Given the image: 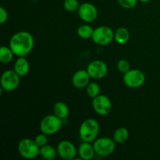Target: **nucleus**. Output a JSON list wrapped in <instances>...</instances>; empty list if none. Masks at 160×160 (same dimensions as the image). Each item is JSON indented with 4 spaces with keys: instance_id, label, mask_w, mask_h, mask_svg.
<instances>
[{
    "instance_id": "nucleus-12",
    "label": "nucleus",
    "mask_w": 160,
    "mask_h": 160,
    "mask_svg": "<svg viewBox=\"0 0 160 160\" xmlns=\"http://www.w3.org/2000/svg\"><path fill=\"white\" fill-rule=\"evenodd\" d=\"M57 153L59 157L65 160H72L75 159L78 153L75 145L71 142L67 140L61 141L57 145Z\"/></svg>"
},
{
    "instance_id": "nucleus-28",
    "label": "nucleus",
    "mask_w": 160,
    "mask_h": 160,
    "mask_svg": "<svg viewBox=\"0 0 160 160\" xmlns=\"http://www.w3.org/2000/svg\"><path fill=\"white\" fill-rule=\"evenodd\" d=\"M140 2H144V3H146V2H148L149 1H151V0H139Z\"/></svg>"
},
{
    "instance_id": "nucleus-20",
    "label": "nucleus",
    "mask_w": 160,
    "mask_h": 160,
    "mask_svg": "<svg viewBox=\"0 0 160 160\" xmlns=\"http://www.w3.org/2000/svg\"><path fill=\"white\" fill-rule=\"evenodd\" d=\"M14 53L10 47L2 46L0 49V61L2 63H9L13 59Z\"/></svg>"
},
{
    "instance_id": "nucleus-19",
    "label": "nucleus",
    "mask_w": 160,
    "mask_h": 160,
    "mask_svg": "<svg viewBox=\"0 0 160 160\" xmlns=\"http://www.w3.org/2000/svg\"><path fill=\"white\" fill-rule=\"evenodd\" d=\"M129 138V131L126 128H119L114 132L113 140L117 144H123Z\"/></svg>"
},
{
    "instance_id": "nucleus-22",
    "label": "nucleus",
    "mask_w": 160,
    "mask_h": 160,
    "mask_svg": "<svg viewBox=\"0 0 160 160\" xmlns=\"http://www.w3.org/2000/svg\"><path fill=\"white\" fill-rule=\"evenodd\" d=\"M86 92L87 95L90 98H94L98 95H100V87L97 83L92 82L89 83L88 86L86 87Z\"/></svg>"
},
{
    "instance_id": "nucleus-4",
    "label": "nucleus",
    "mask_w": 160,
    "mask_h": 160,
    "mask_svg": "<svg viewBox=\"0 0 160 160\" xmlns=\"http://www.w3.org/2000/svg\"><path fill=\"white\" fill-rule=\"evenodd\" d=\"M62 120L55 114L45 116L40 122L41 131L47 135H52L62 128Z\"/></svg>"
},
{
    "instance_id": "nucleus-5",
    "label": "nucleus",
    "mask_w": 160,
    "mask_h": 160,
    "mask_svg": "<svg viewBox=\"0 0 160 160\" xmlns=\"http://www.w3.org/2000/svg\"><path fill=\"white\" fill-rule=\"evenodd\" d=\"M93 147L95 153L98 156H108L115 151L116 142L110 138L102 137L94 141Z\"/></svg>"
},
{
    "instance_id": "nucleus-24",
    "label": "nucleus",
    "mask_w": 160,
    "mask_h": 160,
    "mask_svg": "<svg viewBox=\"0 0 160 160\" xmlns=\"http://www.w3.org/2000/svg\"><path fill=\"white\" fill-rule=\"evenodd\" d=\"M117 69H118L119 71L121 72V73H127L128 70H131L130 62H128V60H126V59H120V60H119V62H117Z\"/></svg>"
},
{
    "instance_id": "nucleus-21",
    "label": "nucleus",
    "mask_w": 160,
    "mask_h": 160,
    "mask_svg": "<svg viewBox=\"0 0 160 160\" xmlns=\"http://www.w3.org/2000/svg\"><path fill=\"white\" fill-rule=\"evenodd\" d=\"M94 29L88 24H83L78 29V34L83 39L92 38L93 35Z\"/></svg>"
},
{
    "instance_id": "nucleus-1",
    "label": "nucleus",
    "mask_w": 160,
    "mask_h": 160,
    "mask_svg": "<svg viewBox=\"0 0 160 160\" xmlns=\"http://www.w3.org/2000/svg\"><path fill=\"white\" fill-rule=\"evenodd\" d=\"M34 40L33 35L28 31L17 32L9 40V47L14 55L18 57H25L34 48Z\"/></svg>"
},
{
    "instance_id": "nucleus-15",
    "label": "nucleus",
    "mask_w": 160,
    "mask_h": 160,
    "mask_svg": "<svg viewBox=\"0 0 160 160\" xmlns=\"http://www.w3.org/2000/svg\"><path fill=\"white\" fill-rule=\"evenodd\" d=\"M13 70L20 77L27 75L29 72L30 65L25 57H19L14 63Z\"/></svg>"
},
{
    "instance_id": "nucleus-9",
    "label": "nucleus",
    "mask_w": 160,
    "mask_h": 160,
    "mask_svg": "<svg viewBox=\"0 0 160 160\" xmlns=\"http://www.w3.org/2000/svg\"><path fill=\"white\" fill-rule=\"evenodd\" d=\"M92 106L95 112L101 116H106L112 110V102L109 97L105 95H98L92 98Z\"/></svg>"
},
{
    "instance_id": "nucleus-11",
    "label": "nucleus",
    "mask_w": 160,
    "mask_h": 160,
    "mask_svg": "<svg viewBox=\"0 0 160 160\" xmlns=\"http://www.w3.org/2000/svg\"><path fill=\"white\" fill-rule=\"evenodd\" d=\"M87 71L92 78L102 79L107 74L108 66L102 60H94L88 65Z\"/></svg>"
},
{
    "instance_id": "nucleus-16",
    "label": "nucleus",
    "mask_w": 160,
    "mask_h": 160,
    "mask_svg": "<svg viewBox=\"0 0 160 160\" xmlns=\"http://www.w3.org/2000/svg\"><path fill=\"white\" fill-rule=\"evenodd\" d=\"M53 112L56 116L59 117L62 120H65L68 117L70 110L69 107L65 102H57L55 103L53 106Z\"/></svg>"
},
{
    "instance_id": "nucleus-14",
    "label": "nucleus",
    "mask_w": 160,
    "mask_h": 160,
    "mask_svg": "<svg viewBox=\"0 0 160 160\" xmlns=\"http://www.w3.org/2000/svg\"><path fill=\"white\" fill-rule=\"evenodd\" d=\"M78 153L79 157L84 160H91L93 159L95 154H96L93 145H91V142H84L80 145Z\"/></svg>"
},
{
    "instance_id": "nucleus-8",
    "label": "nucleus",
    "mask_w": 160,
    "mask_h": 160,
    "mask_svg": "<svg viewBox=\"0 0 160 160\" xmlns=\"http://www.w3.org/2000/svg\"><path fill=\"white\" fill-rule=\"evenodd\" d=\"M20 84V76L14 70H7L2 74L1 88L6 92H12Z\"/></svg>"
},
{
    "instance_id": "nucleus-7",
    "label": "nucleus",
    "mask_w": 160,
    "mask_h": 160,
    "mask_svg": "<svg viewBox=\"0 0 160 160\" xmlns=\"http://www.w3.org/2000/svg\"><path fill=\"white\" fill-rule=\"evenodd\" d=\"M123 82L125 85L131 88H138L142 87L145 82V75L142 70L132 69L123 73Z\"/></svg>"
},
{
    "instance_id": "nucleus-2",
    "label": "nucleus",
    "mask_w": 160,
    "mask_h": 160,
    "mask_svg": "<svg viewBox=\"0 0 160 160\" xmlns=\"http://www.w3.org/2000/svg\"><path fill=\"white\" fill-rule=\"evenodd\" d=\"M99 123L95 119H87L81 124L79 135L83 142H94L99 134Z\"/></svg>"
},
{
    "instance_id": "nucleus-26",
    "label": "nucleus",
    "mask_w": 160,
    "mask_h": 160,
    "mask_svg": "<svg viewBox=\"0 0 160 160\" xmlns=\"http://www.w3.org/2000/svg\"><path fill=\"white\" fill-rule=\"evenodd\" d=\"M34 141H35V142L39 147L44 146V145H47V143H48V137H47V134L42 132V134H39L36 136L35 138H34Z\"/></svg>"
},
{
    "instance_id": "nucleus-27",
    "label": "nucleus",
    "mask_w": 160,
    "mask_h": 160,
    "mask_svg": "<svg viewBox=\"0 0 160 160\" xmlns=\"http://www.w3.org/2000/svg\"><path fill=\"white\" fill-rule=\"evenodd\" d=\"M8 12L4 7H0V23L3 24L6 23L8 20Z\"/></svg>"
},
{
    "instance_id": "nucleus-13",
    "label": "nucleus",
    "mask_w": 160,
    "mask_h": 160,
    "mask_svg": "<svg viewBox=\"0 0 160 160\" xmlns=\"http://www.w3.org/2000/svg\"><path fill=\"white\" fill-rule=\"evenodd\" d=\"M90 78L87 70H79L72 77V84L77 88H84L90 83Z\"/></svg>"
},
{
    "instance_id": "nucleus-17",
    "label": "nucleus",
    "mask_w": 160,
    "mask_h": 160,
    "mask_svg": "<svg viewBox=\"0 0 160 160\" xmlns=\"http://www.w3.org/2000/svg\"><path fill=\"white\" fill-rule=\"evenodd\" d=\"M57 154V149H56L52 145H45L44 146L40 147V155L39 156L42 159L45 160H52L56 157Z\"/></svg>"
},
{
    "instance_id": "nucleus-10",
    "label": "nucleus",
    "mask_w": 160,
    "mask_h": 160,
    "mask_svg": "<svg viewBox=\"0 0 160 160\" xmlns=\"http://www.w3.org/2000/svg\"><path fill=\"white\" fill-rule=\"evenodd\" d=\"M78 11L80 18L86 23L94 22L98 17V9L90 2H84L80 5Z\"/></svg>"
},
{
    "instance_id": "nucleus-18",
    "label": "nucleus",
    "mask_w": 160,
    "mask_h": 160,
    "mask_svg": "<svg viewBox=\"0 0 160 160\" xmlns=\"http://www.w3.org/2000/svg\"><path fill=\"white\" fill-rule=\"evenodd\" d=\"M114 39L120 45H124L130 39L129 31L125 28H118L114 34Z\"/></svg>"
},
{
    "instance_id": "nucleus-6",
    "label": "nucleus",
    "mask_w": 160,
    "mask_h": 160,
    "mask_svg": "<svg viewBox=\"0 0 160 160\" xmlns=\"http://www.w3.org/2000/svg\"><path fill=\"white\" fill-rule=\"evenodd\" d=\"M114 34L112 29L108 26H100L94 30L92 40L98 45H107L114 39Z\"/></svg>"
},
{
    "instance_id": "nucleus-25",
    "label": "nucleus",
    "mask_w": 160,
    "mask_h": 160,
    "mask_svg": "<svg viewBox=\"0 0 160 160\" xmlns=\"http://www.w3.org/2000/svg\"><path fill=\"white\" fill-rule=\"evenodd\" d=\"M138 0H118V3L124 9H133L137 5Z\"/></svg>"
},
{
    "instance_id": "nucleus-3",
    "label": "nucleus",
    "mask_w": 160,
    "mask_h": 160,
    "mask_svg": "<svg viewBox=\"0 0 160 160\" xmlns=\"http://www.w3.org/2000/svg\"><path fill=\"white\" fill-rule=\"evenodd\" d=\"M19 154L27 159H33L40 155V147L35 141L31 138H23L18 144Z\"/></svg>"
},
{
    "instance_id": "nucleus-23",
    "label": "nucleus",
    "mask_w": 160,
    "mask_h": 160,
    "mask_svg": "<svg viewBox=\"0 0 160 160\" xmlns=\"http://www.w3.org/2000/svg\"><path fill=\"white\" fill-rule=\"evenodd\" d=\"M64 9L68 12H75L78 10L80 4L78 0H65L63 2Z\"/></svg>"
}]
</instances>
